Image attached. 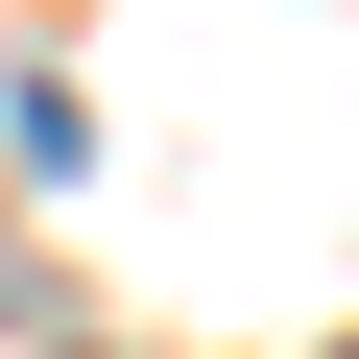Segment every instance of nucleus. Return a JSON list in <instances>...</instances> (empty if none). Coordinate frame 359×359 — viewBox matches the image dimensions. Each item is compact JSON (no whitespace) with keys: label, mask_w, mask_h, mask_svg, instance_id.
Instances as JSON below:
<instances>
[{"label":"nucleus","mask_w":359,"mask_h":359,"mask_svg":"<svg viewBox=\"0 0 359 359\" xmlns=\"http://www.w3.org/2000/svg\"><path fill=\"white\" fill-rule=\"evenodd\" d=\"M335 359H359V335H335Z\"/></svg>","instance_id":"1"}]
</instances>
